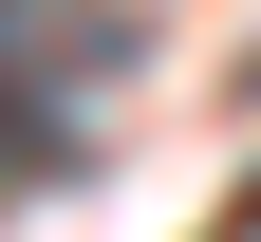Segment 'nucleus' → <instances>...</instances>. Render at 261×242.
<instances>
[{
    "mask_svg": "<svg viewBox=\"0 0 261 242\" xmlns=\"http://www.w3.org/2000/svg\"><path fill=\"white\" fill-rule=\"evenodd\" d=\"M93 56H112L93 0H0V168H38L56 130H75V75Z\"/></svg>",
    "mask_w": 261,
    "mask_h": 242,
    "instance_id": "f257e3e1",
    "label": "nucleus"
},
{
    "mask_svg": "<svg viewBox=\"0 0 261 242\" xmlns=\"http://www.w3.org/2000/svg\"><path fill=\"white\" fill-rule=\"evenodd\" d=\"M224 242H261V186H243V205H224Z\"/></svg>",
    "mask_w": 261,
    "mask_h": 242,
    "instance_id": "f03ea898",
    "label": "nucleus"
}]
</instances>
